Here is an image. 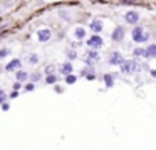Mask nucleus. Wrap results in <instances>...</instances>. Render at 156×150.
Segmentation results:
<instances>
[{"label": "nucleus", "instance_id": "1", "mask_svg": "<svg viewBox=\"0 0 156 150\" xmlns=\"http://www.w3.org/2000/svg\"><path fill=\"white\" fill-rule=\"evenodd\" d=\"M131 37L136 43H143V42H146V40H149V33L146 32L143 27H134L133 32H131Z\"/></svg>", "mask_w": 156, "mask_h": 150}, {"label": "nucleus", "instance_id": "2", "mask_svg": "<svg viewBox=\"0 0 156 150\" xmlns=\"http://www.w3.org/2000/svg\"><path fill=\"white\" fill-rule=\"evenodd\" d=\"M121 70L124 73H134L136 70H138V63H136L134 60H124V62L121 63Z\"/></svg>", "mask_w": 156, "mask_h": 150}, {"label": "nucleus", "instance_id": "3", "mask_svg": "<svg viewBox=\"0 0 156 150\" xmlns=\"http://www.w3.org/2000/svg\"><path fill=\"white\" fill-rule=\"evenodd\" d=\"M124 27H121V25H118L114 30H112V33H111V38H112V42H121L122 38H124Z\"/></svg>", "mask_w": 156, "mask_h": 150}, {"label": "nucleus", "instance_id": "4", "mask_svg": "<svg viewBox=\"0 0 156 150\" xmlns=\"http://www.w3.org/2000/svg\"><path fill=\"white\" fill-rule=\"evenodd\" d=\"M51 37H52V32L49 28H41V30H37V40L39 42H49L51 40Z\"/></svg>", "mask_w": 156, "mask_h": 150}, {"label": "nucleus", "instance_id": "5", "mask_svg": "<svg viewBox=\"0 0 156 150\" xmlns=\"http://www.w3.org/2000/svg\"><path fill=\"white\" fill-rule=\"evenodd\" d=\"M20 67H22V62L19 58H14L12 62H9L5 65V72H17V70H20Z\"/></svg>", "mask_w": 156, "mask_h": 150}, {"label": "nucleus", "instance_id": "6", "mask_svg": "<svg viewBox=\"0 0 156 150\" xmlns=\"http://www.w3.org/2000/svg\"><path fill=\"white\" fill-rule=\"evenodd\" d=\"M87 45L91 47V48H99V47L104 45V42H102V38L99 35H92L91 38L87 40Z\"/></svg>", "mask_w": 156, "mask_h": 150}, {"label": "nucleus", "instance_id": "7", "mask_svg": "<svg viewBox=\"0 0 156 150\" xmlns=\"http://www.w3.org/2000/svg\"><path fill=\"white\" fill-rule=\"evenodd\" d=\"M124 18H126L128 23H133V25H134V23H138V20H139V13L134 12V10H129V12H126Z\"/></svg>", "mask_w": 156, "mask_h": 150}, {"label": "nucleus", "instance_id": "8", "mask_svg": "<svg viewBox=\"0 0 156 150\" xmlns=\"http://www.w3.org/2000/svg\"><path fill=\"white\" fill-rule=\"evenodd\" d=\"M122 62H124V58H122V55L119 52L111 53V57H109V63H111V65H121Z\"/></svg>", "mask_w": 156, "mask_h": 150}, {"label": "nucleus", "instance_id": "9", "mask_svg": "<svg viewBox=\"0 0 156 150\" xmlns=\"http://www.w3.org/2000/svg\"><path fill=\"white\" fill-rule=\"evenodd\" d=\"M144 50H146V57H148V58H156V43L148 45Z\"/></svg>", "mask_w": 156, "mask_h": 150}, {"label": "nucleus", "instance_id": "10", "mask_svg": "<svg viewBox=\"0 0 156 150\" xmlns=\"http://www.w3.org/2000/svg\"><path fill=\"white\" fill-rule=\"evenodd\" d=\"M89 27H91V30H92L94 33H99V32L102 30V22H101V20H92Z\"/></svg>", "mask_w": 156, "mask_h": 150}, {"label": "nucleus", "instance_id": "11", "mask_svg": "<svg viewBox=\"0 0 156 150\" xmlns=\"http://www.w3.org/2000/svg\"><path fill=\"white\" fill-rule=\"evenodd\" d=\"M61 73H64V75H69V73H72V63H71V62L64 63V65L61 67Z\"/></svg>", "mask_w": 156, "mask_h": 150}, {"label": "nucleus", "instance_id": "12", "mask_svg": "<svg viewBox=\"0 0 156 150\" xmlns=\"http://www.w3.org/2000/svg\"><path fill=\"white\" fill-rule=\"evenodd\" d=\"M74 35H76V38L82 40V38L86 37V28H82V27H77V28L74 30Z\"/></svg>", "mask_w": 156, "mask_h": 150}, {"label": "nucleus", "instance_id": "13", "mask_svg": "<svg viewBox=\"0 0 156 150\" xmlns=\"http://www.w3.org/2000/svg\"><path fill=\"white\" fill-rule=\"evenodd\" d=\"M17 80L19 82H25V80H29V73L24 72V70H17Z\"/></svg>", "mask_w": 156, "mask_h": 150}, {"label": "nucleus", "instance_id": "14", "mask_svg": "<svg viewBox=\"0 0 156 150\" xmlns=\"http://www.w3.org/2000/svg\"><path fill=\"white\" fill-rule=\"evenodd\" d=\"M99 58V53L96 52V50H89L87 52V62L91 63V62H94V60H98Z\"/></svg>", "mask_w": 156, "mask_h": 150}, {"label": "nucleus", "instance_id": "15", "mask_svg": "<svg viewBox=\"0 0 156 150\" xmlns=\"http://www.w3.org/2000/svg\"><path fill=\"white\" fill-rule=\"evenodd\" d=\"M27 62L30 63V65H35V63L39 62V55L37 53H30V55L27 57Z\"/></svg>", "mask_w": 156, "mask_h": 150}, {"label": "nucleus", "instance_id": "16", "mask_svg": "<svg viewBox=\"0 0 156 150\" xmlns=\"http://www.w3.org/2000/svg\"><path fill=\"white\" fill-rule=\"evenodd\" d=\"M104 82H106V87H112V85H114V80H112V75L106 73V75H104Z\"/></svg>", "mask_w": 156, "mask_h": 150}, {"label": "nucleus", "instance_id": "17", "mask_svg": "<svg viewBox=\"0 0 156 150\" xmlns=\"http://www.w3.org/2000/svg\"><path fill=\"white\" fill-rule=\"evenodd\" d=\"M41 78H42V73H41V72H34V73L30 75V80H32V82H39Z\"/></svg>", "mask_w": 156, "mask_h": 150}, {"label": "nucleus", "instance_id": "18", "mask_svg": "<svg viewBox=\"0 0 156 150\" xmlns=\"http://www.w3.org/2000/svg\"><path fill=\"white\" fill-rule=\"evenodd\" d=\"M76 75H72V73H69V75H66V83H69V85H71V83H76Z\"/></svg>", "mask_w": 156, "mask_h": 150}, {"label": "nucleus", "instance_id": "19", "mask_svg": "<svg viewBox=\"0 0 156 150\" xmlns=\"http://www.w3.org/2000/svg\"><path fill=\"white\" fill-rule=\"evenodd\" d=\"M133 53H134L136 57H146V50L144 48H136ZM146 58H148V57H146Z\"/></svg>", "mask_w": 156, "mask_h": 150}, {"label": "nucleus", "instance_id": "20", "mask_svg": "<svg viewBox=\"0 0 156 150\" xmlns=\"http://www.w3.org/2000/svg\"><path fill=\"white\" fill-rule=\"evenodd\" d=\"M45 82H47L49 85H52V83L57 82V77H55V75H47V77H45Z\"/></svg>", "mask_w": 156, "mask_h": 150}, {"label": "nucleus", "instance_id": "21", "mask_svg": "<svg viewBox=\"0 0 156 150\" xmlns=\"http://www.w3.org/2000/svg\"><path fill=\"white\" fill-rule=\"evenodd\" d=\"M9 53H10V50H9V48H0V58H5Z\"/></svg>", "mask_w": 156, "mask_h": 150}, {"label": "nucleus", "instance_id": "22", "mask_svg": "<svg viewBox=\"0 0 156 150\" xmlns=\"http://www.w3.org/2000/svg\"><path fill=\"white\" fill-rule=\"evenodd\" d=\"M76 57H77V53H76V52H74V50H69V52H67V58H71V60H74V58H76Z\"/></svg>", "mask_w": 156, "mask_h": 150}, {"label": "nucleus", "instance_id": "23", "mask_svg": "<svg viewBox=\"0 0 156 150\" xmlns=\"http://www.w3.org/2000/svg\"><path fill=\"white\" fill-rule=\"evenodd\" d=\"M25 90H29V92H30V90H34V82L27 83V85H25Z\"/></svg>", "mask_w": 156, "mask_h": 150}, {"label": "nucleus", "instance_id": "24", "mask_svg": "<svg viewBox=\"0 0 156 150\" xmlns=\"http://www.w3.org/2000/svg\"><path fill=\"white\" fill-rule=\"evenodd\" d=\"M10 108V105H9V103H2V110H9Z\"/></svg>", "mask_w": 156, "mask_h": 150}, {"label": "nucleus", "instance_id": "25", "mask_svg": "<svg viewBox=\"0 0 156 150\" xmlns=\"http://www.w3.org/2000/svg\"><path fill=\"white\" fill-rule=\"evenodd\" d=\"M19 88H20V82H15L14 83V90H19Z\"/></svg>", "mask_w": 156, "mask_h": 150}, {"label": "nucleus", "instance_id": "26", "mask_svg": "<svg viewBox=\"0 0 156 150\" xmlns=\"http://www.w3.org/2000/svg\"><path fill=\"white\" fill-rule=\"evenodd\" d=\"M17 95H19V93H17V90H14V92L10 93V97H12V98H14V97H17Z\"/></svg>", "mask_w": 156, "mask_h": 150}, {"label": "nucleus", "instance_id": "27", "mask_svg": "<svg viewBox=\"0 0 156 150\" xmlns=\"http://www.w3.org/2000/svg\"><path fill=\"white\" fill-rule=\"evenodd\" d=\"M4 98H5V93H4V92H0V102H2Z\"/></svg>", "mask_w": 156, "mask_h": 150}, {"label": "nucleus", "instance_id": "28", "mask_svg": "<svg viewBox=\"0 0 156 150\" xmlns=\"http://www.w3.org/2000/svg\"><path fill=\"white\" fill-rule=\"evenodd\" d=\"M151 75H153V77H156V70H153V72H151Z\"/></svg>", "mask_w": 156, "mask_h": 150}, {"label": "nucleus", "instance_id": "29", "mask_svg": "<svg viewBox=\"0 0 156 150\" xmlns=\"http://www.w3.org/2000/svg\"><path fill=\"white\" fill-rule=\"evenodd\" d=\"M0 73H2V67H0Z\"/></svg>", "mask_w": 156, "mask_h": 150}, {"label": "nucleus", "instance_id": "30", "mask_svg": "<svg viewBox=\"0 0 156 150\" xmlns=\"http://www.w3.org/2000/svg\"><path fill=\"white\" fill-rule=\"evenodd\" d=\"M0 12H2V8H0Z\"/></svg>", "mask_w": 156, "mask_h": 150}]
</instances>
